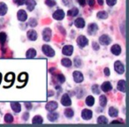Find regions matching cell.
<instances>
[{
    "instance_id": "cb8c5ba5",
    "label": "cell",
    "mask_w": 129,
    "mask_h": 127,
    "mask_svg": "<svg viewBox=\"0 0 129 127\" xmlns=\"http://www.w3.org/2000/svg\"><path fill=\"white\" fill-rule=\"evenodd\" d=\"M26 56L27 58H34L36 56V50L35 49H29L26 53Z\"/></svg>"
},
{
    "instance_id": "e0dca14e",
    "label": "cell",
    "mask_w": 129,
    "mask_h": 127,
    "mask_svg": "<svg viewBox=\"0 0 129 127\" xmlns=\"http://www.w3.org/2000/svg\"><path fill=\"white\" fill-rule=\"evenodd\" d=\"M101 89L104 92H105V93H107V92H110L112 89V86H111V84L109 81H105V82L103 83L102 86H101Z\"/></svg>"
},
{
    "instance_id": "30bf717a",
    "label": "cell",
    "mask_w": 129,
    "mask_h": 127,
    "mask_svg": "<svg viewBox=\"0 0 129 127\" xmlns=\"http://www.w3.org/2000/svg\"><path fill=\"white\" fill-rule=\"evenodd\" d=\"M57 107H58V105H57V102H54V101H51V102H49L48 103L46 104V106H45V109L50 112V111H55L56 109H57Z\"/></svg>"
},
{
    "instance_id": "ba28073f",
    "label": "cell",
    "mask_w": 129,
    "mask_h": 127,
    "mask_svg": "<svg viewBox=\"0 0 129 127\" xmlns=\"http://www.w3.org/2000/svg\"><path fill=\"white\" fill-rule=\"evenodd\" d=\"M99 41L103 45H109L111 43V39L108 34H103L99 37Z\"/></svg>"
},
{
    "instance_id": "d6a6232c",
    "label": "cell",
    "mask_w": 129,
    "mask_h": 127,
    "mask_svg": "<svg viewBox=\"0 0 129 127\" xmlns=\"http://www.w3.org/2000/svg\"><path fill=\"white\" fill-rule=\"evenodd\" d=\"M5 122H6V123H13V116H12V114L7 113V114L5 116Z\"/></svg>"
},
{
    "instance_id": "d4e9b609",
    "label": "cell",
    "mask_w": 129,
    "mask_h": 127,
    "mask_svg": "<svg viewBox=\"0 0 129 127\" xmlns=\"http://www.w3.org/2000/svg\"><path fill=\"white\" fill-rule=\"evenodd\" d=\"M78 13H79V10H78V8H76V7H73L72 9H70L68 12H67V15L70 17L77 16Z\"/></svg>"
},
{
    "instance_id": "ee69618b",
    "label": "cell",
    "mask_w": 129,
    "mask_h": 127,
    "mask_svg": "<svg viewBox=\"0 0 129 127\" xmlns=\"http://www.w3.org/2000/svg\"><path fill=\"white\" fill-rule=\"evenodd\" d=\"M104 75H105V76H110V74H111V72H110V69L108 68V67L104 68Z\"/></svg>"
},
{
    "instance_id": "277c9868",
    "label": "cell",
    "mask_w": 129,
    "mask_h": 127,
    "mask_svg": "<svg viewBox=\"0 0 129 127\" xmlns=\"http://www.w3.org/2000/svg\"><path fill=\"white\" fill-rule=\"evenodd\" d=\"M61 104H62L63 106H64V107H69V106H71L72 101H71L70 96H69L67 94H64L62 96V98H61Z\"/></svg>"
},
{
    "instance_id": "ab89813d",
    "label": "cell",
    "mask_w": 129,
    "mask_h": 127,
    "mask_svg": "<svg viewBox=\"0 0 129 127\" xmlns=\"http://www.w3.org/2000/svg\"><path fill=\"white\" fill-rule=\"evenodd\" d=\"M106 3L109 6H113L117 3V0H106Z\"/></svg>"
},
{
    "instance_id": "3957f363",
    "label": "cell",
    "mask_w": 129,
    "mask_h": 127,
    "mask_svg": "<svg viewBox=\"0 0 129 127\" xmlns=\"http://www.w3.org/2000/svg\"><path fill=\"white\" fill-rule=\"evenodd\" d=\"M114 69L118 74H123L125 72V66L120 61H116L114 64Z\"/></svg>"
},
{
    "instance_id": "4316f807",
    "label": "cell",
    "mask_w": 129,
    "mask_h": 127,
    "mask_svg": "<svg viewBox=\"0 0 129 127\" xmlns=\"http://www.w3.org/2000/svg\"><path fill=\"white\" fill-rule=\"evenodd\" d=\"M109 115L111 116V117H117L118 115V111L116 108L114 107H111L109 109Z\"/></svg>"
},
{
    "instance_id": "83f0119b",
    "label": "cell",
    "mask_w": 129,
    "mask_h": 127,
    "mask_svg": "<svg viewBox=\"0 0 129 127\" xmlns=\"http://www.w3.org/2000/svg\"><path fill=\"white\" fill-rule=\"evenodd\" d=\"M86 104L88 106H89V107H91V106L94 105V103H95V98H94L92 95H88V97L86 98Z\"/></svg>"
},
{
    "instance_id": "7a4b0ae2",
    "label": "cell",
    "mask_w": 129,
    "mask_h": 127,
    "mask_svg": "<svg viewBox=\"0 0 129 127\" xmlns=\"http://www.w3.org/2000/svg\"><path fill=\"white\" fill-rule=\"evenodd\" d=\"M77 44L80 48H84L88 44V40L87 39V37H85L84 35H80L77 38Z\"/></svg>"
},
{
    "instance_id": "9c48e42d",
    "label": "cell",
    "mask_w": 129,
    "mask_h": 127,
    "mask_svg": "<svg viewBox=\"0 0 129 127\" xmlns=\"http://www.w3.org/2000/svg\"><path fill=\"white\" fill-rule=\"evenodd\" d=\"M97 30H98V26L95 23H91L88 26V33L90 35H94L96 34Z\"/></svg>"
},
{
    "instance_id": "f546056e",
    "label": "cell",
    "mask_w": 129,
    "mask_h": 127,
    "mask_svg": "<svg viewBox=\"0 0 129 127\" xmlns=\"http://www.w3.org/2000/svg\"><path fill=\"white\" fill-rule=\"evenodd\" d=\"M64 116H67V117L71 118V117H73V116H74V110H73L72 109H67L66 110L64 111Z\"/></svg>"
},
{
    "instance_id": "f1b7e54d",
    "label": "cell",
    "mask_w": 129,
    "mask_h": 127,
    "mask_svg": "<svg viewBox=\"0 0 129 127\" xmlns=\"http://www.w3.org/2000/svg\"><path fill=\"white\" fill-rule=\"evenodd\" d=\"M97 123L99 124H107L108 123V119L106 118V116H100L97 118Z\"/></svg>"
},
{
    "instance_id": "f35d334b",
    "label": "cell",
    "mask_w": 129,
    "mask_h": 127,
    "mask_svg": "<svg viewBox=\"0 0 129 127\" xmlns=\"http://www.w3.org/2000/svg\"><path fill=\"white\" fill-rule=\"evenodd\" d=\"M45 4L48 6H50V7H53V6H56V2L54 0H46V1H45Z\"/></svg>"
},
{
    "instance_id": "44dd1931",
    "label": "cell",
    "mask_w": 129,
    "mask_h": 127,
    "mask_svg": "<svg viewBox=\"0 0 129 127\" xmlns=\"http://www.w3.org/2000/svg\"><path fill=\"white\" fill-rule=\"evenodd\" d=\"M7 6L4 2L0 3V16H4L7 13Z\"/></svg>"
},
{
    "instance_id": "1f68e13d",
    "label": "cell",
    "mask_w": 129,
    "mask_h": 127,
    "mask_svg": "<svg viewBox=\"0 0 129 127\" xmlns=\"http://www.w3.org/2000/svg\"><path fill=\"white\" fill-rule=\"evenodd\" d=\"M97 18L98 19H102V20H105L108 18V13L105 11H101L97 13Z\"/></svg>"
},
{
    "instance_id": "484cf974",
    "label": "cell",
    "mask_w": 129,
    "mask_h": 127,
    "mask_svg": "<svg viewBox=\"0 0 129 127\" xmlns=\"http://www.w3.org/2000/svg\"><path fill=\"white\" fill-rule=\"evenodd\" d=\"M43 119L41 116H35L32 119V123L34 124H41V123H43Z\"/></svg>"
},
{
    "instance_id": "f907efd6",
    "label": "cell",
    "mask_w": 129,
    "mask_h": 127,
    "mask_svg": "<svg viewBox=\"0 0 129 127\" xmlns=\"http://www.w3.org/2000/svg\"><path fill=\"white\" fill-rule=\"evenodd\" d=\"M53 95H54V92L53 91H49L48 92V96H50V95L52 96Z\"/></svg>"
},
{
    "instance_id": "6da1fadb",
    "label": "cell",
    "mask_w": 129,
    "mask_h": 127,
    "mask_svg": "<svg viewBox=\"0 0 129 127\" xmlns=\"http://www.w3.org/2000/svg\"><path fill=\"white\" fill-rule=\"evenodd\" d=\"M42 50H43V54L49 57H53L54 56H55V51H54V50L51 47L47 44L43 45V48H42Z\"/></svg>"
},
{
    "instance_id": "8992f818",
    "label": "cell",
    "mask_w": 129,
    "mask_h": 127,
    "mask_svg": "<svg viewBox=\"0 0 129 127\" xmlns=\"http://www.w3.org/2000/svg\"><path fill=\"white\" fill-rule=\"evenodd\" d=\"M43 39L45 41H50L51 39V29L50 27H46L43 31Z\"/></svg>"
},
{
    "instance_id": "c3c4849f",
    "label": "cell",
    "mask_w": 129,
    "mask_h": 127,
    "mask_svg": "<svg viewBox=\"0 0 129 127\" xmlns=\"http://www.w3.org/2000/svg\"><path fill=\"white\" fill-rule=\"evenodd\" d=\"M92 45H93V48L95 49V50H99V45L97 44L96 43H93V44H92Z\"/></svg>"
},
{
    "instance_id": "7bdbcfd3",
    "label": "cell",
    "mask_w": 129,
    "mask_h": 127,
    "mask_svg": "<svg viewBox=\"0 0 129 127\" xmlns=\"http://www.w3.org/2000/svg\"><path fill=\"white\" fill-rule=\"evenodd\" d=\"M88 5L90 7H94L95 6V0H88Z\"/></svg>"
},
{
    "instance_id": "5bb4252c",
    "label": "cell",
    "mask_w": 129,
    "mask_h": 127,
    "mask_svg": "<svg viewBox=\"0 0 129 127\" xmlns=\"http://www.w3.org/2000/svg\"><path fill=\"white\" fill-rule=\"evenodd\" d=\"M47 117H48L49 121L50 122H56L57 119H58L59 117V115L57 112H54V111H50V113H49L48 116H47Z\"/></svg>"
},
{
    "instance_id": "5b68a950",
    "label": "cell",
    "mask_w": 129,
    "mask_h": 127,
    "mask_svg": "<svg viewBox=\"0 0 129 127\" xmlns=\"http://www.w3.org/2000/svg\"><path fill=\"white\" fill-rule=\"evenodd\" d=\"M64 12L63 11V10L61 9H57V11H55L53 13V14H52V17H53V19H55V20H62L64 18Z\"/></svg>"
},
{
    "instance_id": "836d02e7",
    "label": "cell",
    "mask_w": 129,
    "mask_h": 127,
    "mask_svg": "<svg viewBox=\"0 0 129 127\" xmlns=\"http://www.w3.org/2000/svg\"><path fill=\"white\" fill-rule=\"evenodd\" d=\"M56 78H57V80L58 81L59 83H64L66 81V77L63 75L62 73H58L56 75Z\"/></svg>"
},
{
    "instance_id": "7402d4cb",
    "label": "cell",
    "mask_w": 129,
    "mask_h": 127,
    "mask_svg": "<svg viewBox=\"0 0 129 127\" xmlns=\"http://www.w3.org/2000/svg\"><path fill=\"white\" fill-rule=\"evenodd\" d=\"M118 90L122 93H125V81L124 80H119L118 82Z\"/></svg>"
},
{
    "instance_id": "e575fe53",
    "label": "cell",
    "mask_w": 129,
    "mask_h": 127,
    "mask_svg": "<svg viewBox=\"0 0 129 127\" xmlns=\"http://www.w3.org/2000/svg\"><path fill=\"white\" fill-rule=\"evenodd\" d=\"M6 38H7V35H6V33L4 32L0 33V43H1V44H5V43L6 41Z\"/></svg>"
},
{
    "instance_id": "7dc6e473",
    "label": "cell",
    "mask_w": 129,
    "mask_h": 127,
    "mask_svg": "<svg viewBox=\"0 0 129 127\" xmlns=\"http://www.w3.org/2000/svg\"><path fill=\"white\" fill-rule=\"evenodd\" d=\"M78 3L80 4V6H85V5L87 4V1L86 0H78Z\"/></svg>"
},
{
    "instance_id": "f6af8a7d",
    "label": "cell",
    "mask_w": 129,
    "mask_h": 127,
    "mask_svg": "<svg viewBox=\"0 0 129 127\" xmlns=\"http://www.w3.org/2000/svg\"><path fill=\"white\" fill-rule=\"evenodd\" d=\"M28 117H29V113L28 112H25L23 114V116H22V118H23L25 121H27V120L28 119Z\"/></svg>"
},
{
    "instance_id": "8fae6325",
    "label": "cell",
    "mask_w": 129,
    "mask_h": 127,
    "mask_svg": "<svg viewBox=\"0 0 129 127\" xmlns=\"http://www.w3.org/2000/svg\"><path fill=\"white\" fill-rule=\"evenodd\" d=\"M73 77H74V79L76 83H81L83 81V79H84L83 74L79 71H75L74 72V74H73Z\"/></svg>"
},
{
    "instance_id": "ac0fdd59",
    "label": "cell",
    "mask_w": 129,
    "mask_h": 127,
    "mask_svg": "<svg viewBox=\"0 0 129 127\" xmlns=\"http://www.w3.org/2000/svg\"><path fill=\"white\" fill-rule=\"evenodd\" d=\"M25 4H26V6H27V10L30 12L33 11L36 6V2L35 1V0H27V1L25 2Z\"/></svg>"
},
{
    "instance_id": "816d5d0a",
    "label": "cell",
    "mask_w": 129,
    "mask_h": 127,
    "mask_svg": "<svg viewBox=\"0 0 129 127\" xmlns=\"http://www.w3.org/2000/svg\"><path fill=\"white\" fill-rule=\"evenodd\" d=\"M122 123L121 121H117V120H116V121H112V122H111V123Z\"/></svg>"
},
{
    "instance_id": "7c38bea8",
    "label": "cell",
    "mask_w": 129,
    "mask_h": 127,
    "mask_svg": "<svg viewBox=\"0 0 129 127\" xmlns=\"http://www.w3.org/2000/svg\"><path fill=\"white\" fill-rule=\"evenodd\" d=\"M92 116H93V113L90 109H85L81 112V117L84 120H90L92 118Z\"/></svg>"
},
{
    "instance_id": "d590c367",
    "label": "cell",
    "mask_w": 129,
    "mask_h": 127,
    "mask_svg": "<svg viewBox=\"0 0 129 127\" xmlns=\"http://www.w3.org/2000/svg\"><path fill=\"white\" fill-rule=\"evenodd\" d=\"M74 63L76 67H81L82 65V61H81V59L80 57H75L74 60Z\"/></svg>"
},
{
    "instance_id": "4dcf8cb0",
    "label": "cell",
    "mask_w": 129,
    "mask_h": 127,
    "mask_svg": "<svg viewBox=\"0 0 129 127\" xmlns=\"http://www.w3.org/2000/svg\"><path fill=\"white\" fill-rule=\"evenodd\" d=\"M99 102H100V105L102 107H105L107 104V97L105 95H101L99 98Z\"/></svg>"
},
{
    "instance_id": "681fc988",
    "label": "cell",
    "mask_w": 129,
    "mask_h": 127,
    "mask_svg": "<svg viewBox=\"0 0 129 127\" xmlns=\"http://www.w3.org/2000/svg\"><path fill=\"white\" fill-rule=\"evenodd\" d=\"M97 2H98L99 6H103L104 5V0H97Z\"/></svg>"
},
{
    "instance_id": "2e32d148",
    "label": "cell",
    "mask_w": 129,
    "mask_h": 127,
    "mask_svg": "<svg viewBox=\"0 0 129 127\" xmlns=\"http://www.w3.org/2000/svg\"><path fill=\"white\" fill-rule=\"evenodd\" d=\"M27 39L30 40V41H36L37 39L38 35H37V33L36 32L35 30H29L27 31Z\"/></svg>"
},
{
    "instance_id": "52a82bcc",
    "label": "cell",
    "mask_w": 129,
    "mask_h": 127,
    "mask_svg": "<svg viewBox=\"0 0 129 127\" xmlns=\"http://www.w3.org/2000/svg\"><path fill=\"white\" fill-rule=\"evenodd\" d=\"M73 52H74V47L72 45H66V46L63 47L62 49V53L64 56H72Z\"/></svg>"
},
{
    "instance_id": "603a6c76",
    "label": "cell",
    "mask_w": 129,
    "mask_h": 127,
    "mask_svg": "<svg viewBox=\"0 0 129 127\" xmlns=\"http://www.w3.org/2000/svg\"><path fill=\"white\" fill-rule=\"evenodd\" d=\"M61 64H62V65L64 67H71L73 65V62L69 58L64 57V58H63L62 60H61Z\"/></svg>"
},
{
    "instance_id": "b9f144b4",
    "label": "cell",
    "mask_w": 129,
    "mask_h": 127,
    "mask_svg": "<svg viewBox=\"0 0 129 127\" xmlns=\"http://www.w3.org/2000/svg\"><path fill=\"white\" fill-rule=\"evenodd\" d=\"M24 104H25V107H26V109H32L33 106H32V103H30V102H25Z\"/></svg>"
},
{
    "instance_id": "d6986e66",
    "label": "cell",
    "mask_w": 129,
    "mask_h": 127,
    "mask_svg": "<svg viewBox=\"0 0 129 127\" xmlns=\"http://www.w3.org/2000/svg\"><path fill=\"white\" fill-rule=\"evenodd\" d=\"M11 108L15 113H19L21 110V105L19 102H11Z\"/></svg>"
},
{
    "instance_id": "74e56055",
    "label": "cell",
    "mask_w": 129,
    "mask_h": 127,
    "mask_svg": "<svg viewBox=\"0 0 129 127\" xmlns=\"http://www.w3.org/2000/svg\"><path fill=\"white\" fill-rule=\"evenodd\" d=\"M92 92L95 95H99L100 94V89H99V87L97 85H94L92 86Z\"/></svg>"
},
{
    "instance_id": "9a60e30c",
    "label": "cell",
    "mask_w": 129,
    "mask_h": 127,
    "mask_svg": "<svg viewBox=\"0 0 129 127\" xmlns=\"http://www.w3.org/2000/svg\"><path fill=\"white\" fill-rule=\"evenodd\" d=\"M111 53H112L113 55L118 56V55H120V54H121V51H122L121 47H120L118 44H114L111 48Z\"/></svg>"
},
{
    "instance_id": "ffe728a7",
    "label": "cell",
    "mask_w": 129,
    "mask_h": 127,
    "mask_svg": "<svg viewBox=\"0 0 129 127\" xmlns=\"http://www.w3.org/2000/svg\"><path fill=\"white\" fill-rule=\"evenodd\" d=\"M74 25L78 28H83L85 27V20L82 18H78L74 20Z\"/></svg>"
},
{
    "instance_id": "8d00e7d4",
    "label": "cell",
    "mask_w": 129,
    "mask_h": 127,
    "mask_svg": "<svg viewBox=\"0 0 129 127\" xmlns=\"http://www.w3.org/2000/svg\"><path fill=\"white\" fill-rule=\"evenodd\" d=\"M28 24H29V26H30V27H36V26H37V20H36L35 18H31L30 20H29V21H28Z\"/></svg>"
},
{
    "instance_id": "4fadbf2b",
    "label": "cell",
    "mask_w": 129,
    "mask_h": 127,
    "mask_svg": "<svg viewBox=\"0 0 129 127\" xmlns=\"http://www.w3.org/2000/svg\"><path fill=\"white\" fill-rule=\"evenodd\" d=\"M17 18L21 22L26 21L27 19V13H26V11H24V10H20V11L18 12V13H17Z\"/></svg>"
},
{
    "instance_id": "60d3db41",
    "label": "cell",
    "mask_w": 129,
    "mask_h": 127,
    "mask_svg": "<svg viewBox=\"0 0 129 127\" xmlns=\"http://www.w3.org/2000/svg\"><path fill=\"white\" fill-rule=\"evenodd\" d=\"M13 2L16 5H18V6H23L25 4L26 0H13Z\"/></svg>"
},
{
    "instance_id": "bcb514c9",
    "label": "cell",
    "mask_w": 129,
    "mask_h": 127,
    "mask_svg": "<svg viewBox=\"0 0 129 127\" xmlns=\"http://www.w3.org/2000/svg\"><path fill=\"white\" fill-rule=\"evenodd\" d=\"M63 3L67 6H70L71 4H73V0H63Z\"/></svg>"
}]
</instances>
